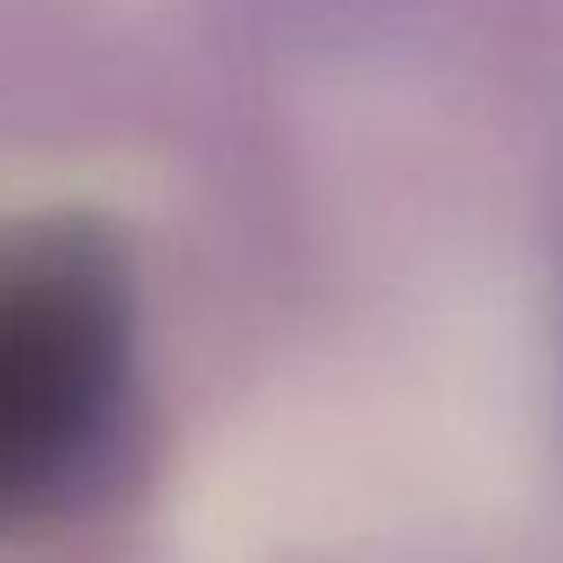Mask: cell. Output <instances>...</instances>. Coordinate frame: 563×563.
Listing matches in <instances>:
<instances>
[{"mask_svg": "<svg viewBox=\"0 0 563 563\" xmlns=\"http://www.w3.org/2000/svg\"><path fill=\"white\" fill-rule=\"evenodd\" d=\"M144 308L106 217L0 223V538L92 505L132 452Z\"/></svg>", "mask_w": 563, "mask_h": 563, "instance_id": "6da1fadb", "label": "cell"}]
</instances>
